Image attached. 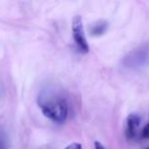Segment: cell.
Instances as JSON below:
<instances>
[{"mask_svg": "<svg viewBox=\"0 0 149 149\" xmlns=\"http://www.w3.org/2000/svg\"><path fill=\"white\" fill-rule=\"evenodd\" d=\"M38 104L44 116L55 123H62L66 120L68 113V106L63 98L50 97L44 98L39 96Z\"/></svg>", "mask_w": 149, "mask_h": 149, "instance_id": "cell-1", "label": "cell"}, {"mask_svg": "<svg viewBox=\"0 0 149 149\" xmlns=\"http://www.w3.org/2000/svg\"><path fill=\"white\" fill-rule=\"evenodd\" d=\"M125 66L130 68H138L149 62V46L141 45L128 54L124 59Z\"/></svg>", "mask_w": 149, "mask_h": 149, "instance_id": "cell-2", "label": "cell"}, {"mask_svg": "<svg viewBox=\"0 0 149 149\" xmlns=\"http://www.w3.org/2000/svg\"><path fill=\"white\" fill-rule=\"evenodd\" d=\"M72 32L74 43L78 46L80 51L83 53L89 52V44L86 39L85 31H84L83 19L81 15H74L72 21Z\"/></svg>", "mask_w": 149, "mask_h": 149, "instance_id": "cell-3", "label": "cell"}, {"mask_svg": "<svg viewBox=\"0 0 149 149\" xmlns=\"http://www.w3.org/2000/svg\"><path fill=\"white\" fill-rule=\"evenodd\" d=\"M141 118L137 114H130L127 118V128H126V136L128 139H132L135 137L137 129L140 126Z\"/></svg>", "mask_w": 149, "mask_h": 149, "instance_id": "cell-4", "label": "cell"}, {"mask_svg": "<svg viewBox=\"0 0 149 149\" xmlns=\"http://www.w3.org/2000/svg\"><path fill=\"white\" fill-rule=\"evenodd\" d=\"M108 26L109 25H108V23L106 21H98L90 26L89 33L91 34V36L99 37V36H102L103 34L106 33Z\"/></svg>", "mask_w": 149, "mask_h": 149, "instance_id": "cell-5", "label": "cell"}, {"mask_svg": "<svg viewBox=\"0 0 149 149\" xmlns=\"http://www.w3.org/2000/svg\"><path fill=\"white\" fill-rule=\"evenodd\" d=\"M0 149H7V137L2 130H0Z\"/></svg>", "mask_w": 149, "mask_h": 149, "instance_id": "cell-6", "label": "cell"}, {"mask_svg": "<svg viewBox=\"0 0 149 149\" xmlns=\"http://www.w3.org/2000/svg\"><path fill=\"white\" fill-rule=\"evenodd\" d=\"M141 135H142V137L144 139H149V123L147 125H145L144 128L142 129Z\"/></svg>", "mask_w": 149, "mask_h": 149, "instance_id": "cell-7", "label": "cell"}, {"mask_svg": "<svg viewBox=\"0 0 149 149\" xmlns=\"http://www.w3.org/2000/svg\"><path fill=\"white\" fill-rule=\"evenodd\" d=\"M64 149H83V147H82L81 143L74 142V143H72V144L68 145Z\"/></svg>", "mask_w": 149, "mask_h": 149, "instance_id": "cell-8", "label": "cell"}, {"mask_svg": "<svg viewBox=\"0 0 149 149\" xmlns=\"http://www.w3.org/2000/svg\"><path fill=\"white\" fill-rule=\"evenodd\" d=\"M94 147H95V149H105L103 145H102L100 142H98V141H95V142H94Z\"/></svg>", "mask_w": 149, "mask_h": 149, "instance_id": "cell-9", "label": "cell"}, {"mask_svg": "<svg viewBox=\"0 0 149 149\" xmlns=\"http://www.w3.org/2000/svg\"><path fill=\"white\" fill-rule=\"evenodd\" d=\"M1 96H2V88L0 86V98H1Z\"/></svg>", "mask_w": 149, "mask_h": 149, "instance_id": "cell-10", "label": "cell"}, {"mask_svg": "<svg viewBox=\"0 0 149 149\" xmlns=\"http://www.w3.org/2000/svg\"><path fill=\"white\" fill-rule=\"evenodd\" d=\"M145 149H149V147H147V148H145Z\"/></svg>", "mask_w": 149, "mask_h": 149, "instance_id": "cell-11", "label": "cell"}]
</instances>
